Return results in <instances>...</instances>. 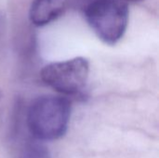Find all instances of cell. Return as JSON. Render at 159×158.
I'll list each match as a JSON object with an SVG mask.
<instances>
[{"label": "cell", "mask_w": 159, "mask_h": 158, "mask_svg": "<svg viewBox=\"0 0 159 158\" xmlns=\"http://www.w3.org/2000/svg\"><path fill=\"white\" fill-rule=\"evenodd\" d=\"M119 1H122V2H124V3H126V4H129V3H133V4H135V3H141V2H143V1H144V0H119Z\"/></svg>", "instance_id": "cell-6"}, {"label": "cell", "mask_w": 159, "mask_h": 158, "mask_svg": "<svg viewBox=\"0 0 159 158\" xmlns=\"http://www.w3.org/2000/svg\"><path fill=\"white\" fill-rule=\"evenodd\" d=\"M85 17L99 39L113 46L127 31L129 6L119 0H91L85 7Z\"/></svg>", "instance_id": "cell-2"}, {"label": "cell", "mask_w": 159, "mask_h": 158, "mask_svg": "<svg viewBox=\"0 0 159 158\" xmlns=\"http://www.w3.org/2000/svg\"><path fill=\"white\" fill-rule=\"evenodd\" d=\"M89 75V62L83 57L48 63L40 73L41 79L47 86L64 95H76L81 92Z\"/></svg>", "instance_id": "cell-3"}, {"label": "cell", "mask_w": 159, "mask_h": 158, "mask_svg": "<svg viewBox=\"0 0 159 158\" xmlns=\"http://www.w3.org/2000/svg\"><path fill=\"white\" fill-rule=\"evenodd\" d=\"M70 101L62 96L42 95L27 111V127L35 140L52 142L64 136L71 118Z\"/></svg>", "instance_id": "cell-1"}, {"label": "cell", "mask_w": 159, "mask_h": 158, "mask_svg": "<svg viewBox=\"0 0 159 158\" xmlns=\"http://www.w3.org/2000/svg\"><path fill=\"white\" fill-rule=\"evenodd\" d=\"M68 6L69 0H33L29 20L36 27L46 26L61 17Z\"/></svg>", "instance_id": "cell-4"}, {"label": "cell", "mask_w": 159, "mask_h": 158, "mask_svg": "<svg viewBox=\"0 0 159 158\" xmlns=\"http://www.w3.org/2000/svg\"><path fill=\"white\" fill-rule=\"evenodd\" d=\"M21 158H50L48 150L37 141L28 142L23 150Z\"/></svg>", "instance_id": "cell-5"}]
</instances>
